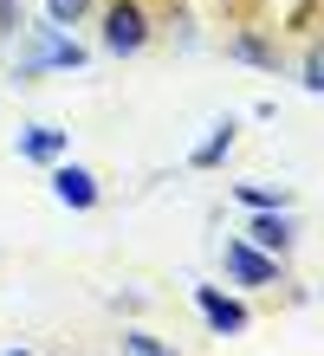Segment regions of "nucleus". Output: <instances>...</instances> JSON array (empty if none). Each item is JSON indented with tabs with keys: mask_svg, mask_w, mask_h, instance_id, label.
Segmentation results:
<instances>
[{
	"mask_svg": "<svg viewBox=\"0 0 324 356\" xmlns=\"http://www.w3.org/2000/svg\"><path fill=\"white\" fill-rule=\"evenodd\" d=\"M143 39H149V13L137 7V0H117L111 13H104V52H143Z\"/></svg>",
	"mask_w": 324,
	"mask_h": 356,
	"instance_id": "obj_1",
	"label": "nucleus"
},
{
	"mask_svg": "<svg viewBox=\"0 0 324 356\" xmlns=\"http://www.w3.org/2000/svg\"><path fill=\"white\" fill-rule=\"evenodd\" d=\"M194 305H201V318H208L214 337H240V330H247V305H240V298H227V291L194 285Z\"/></svg>",
	"mask_w": 324,
	"mask_h": 356,
	"instance_id": "obj_2",
	"label": "nucleus"
},
{
	"mask_svg": "<svg viewBox=\"0 0 324 356\" xmlns=\"http://www.w3.org/2000/svg\"><path fill=\"white\" fill-rule=\"evenodd\" d=\"M227 272H233L240 285H272V279H279V259L259 253V246H247V240H227Z\"/></svg>",
	"mask_w": 324,
	"mask_h": 356,
	"instance_id": "obj_3",
	"label": "nucleus"
},
{
	"mask_svg": "<svg viewBox=\"0 0 324 356\" xmlns=\"http://www.w3.org/2000/svg\"><path fill=\"white\" fill-rule=\"evenodd\" d=\"M52 195L65 207H98V175L78 169V162H65V169H52Z\"/></svg>",
	"mask_w": 324,
	"mask_h": 356,
	"instance_id": "obj_4",
	"label": "nucleus"
},
{
	"mask_svg": "<svg viewBox=\"0 0 324 356\" xmlns=\"http://www.w3.org/2000/svg\"><path fill=\"white\" fill-rule=\"evenodd\" d=\"M39 65H84V46H72L59 26H39V52L26 58V72H39Z\"/></svg>",
	"mask_w": 324,
	"mask_h": 356,
	"instance_id": "obj_5",
	"label": "nucleus"
},
{
	"mask_svg": "<svg viewBox=\"0 0 324 356\" xmlns=\"http://www.w3.org/2000/svg\"><path fill=\"white\" fill-rule=\"evenodd\" d=\"M253 246H259V253H272V259L292 246V220H286V207H266V214L253 220Z\"/></svg>",
	"mask_w": 324,
	"mask_h": 356,
	"instance_id": "obj_6",
	"label": "nucleus"
},
{
	"mask_svg": "<svg viewBox=\"0 0 324 356\" xmlns=\"http://www.w3.org/2000/svg\"><path fill=\"white\" fill-rule=\"evenodd\" d=\"M20 156L26 162H59L65 156V130H20Z\"/></svg>",
	"mask_w": 324,
	"mask_h": 356,
	"instance_id": "obj_7",
	"label": "nucleus"
},
{
	"mask_svg": "<svg viewBox=\"0 0 324 356\" xmlns=\"http://www.w3.org/2000/svg\"><path fill=\"white\" fill-rule=\"evenodd\" d=\"M227 149H233V123H214V136H208L188 162H194V169H221V162H227Z\"/></svg>",
	"mask_w": 324,
	"mask_h": 356,
	"instance_id": "obj_8",
	"label": "nucleus"
},
{
	"mask_svg": "<svg viewBox=\"0 0 324 356\" xmlns=\"http://www.w3.org/2000/svg\"><path fill=\"white\" fill-rule=\"evenodd\" d=\"M233 58H247V65H279V52L266 46V39H259V33H240V39H233V46H227Z\"/></svg>",
	"mask_w": 324,
	"mask_h": 356,
	"instance_id": "obj_9",
	"label": "nucleus"
},
{
	"mask_svg": "<svg viewBox=\"0 0 324 356\" xmlns=\"http://www.w3.org/2000/svg\"><path fill=\"white\" fill-rule=\"evenodd\" d=\"M123 356H176V350H162L149 330H130V337H123Z\"/></svg>",
	"mask_w": 324,
	"mask_h": 356,
	"instance_id": "obj_10",
	"label": "nucleus"
},
{
	"mask_svg": "<svg viewBox=\"0 0 324 356\" xmlns=\"http://www.w3.org/2000/svg\"><path fill=\"white\" fill-rule=\"evenodd\" d=\"M91 7V0H46V13H52V26H78V13Z\"/></svg>",
	"mask_w": 324,
	"mask_h": 356,
	"instance_id": "obj_11",
	"label": "nucleus"
},
{
	"mask_svg": "<svg viewBox=\"0 0 324 356\" xmlns=\"http://www.w3.org/2000/svg\"><path fill=\"white\" fill-rule=\"evenodd\" d=\"M240 201L266 214V207H286V188H240Z\"/></svg>",
	"mask_w": 324,
	"mask_h": 356,
	"instance_id": "obj_12",
	"label": "nucleus"
},
{
	"mask_svg": "<svg viewBox=\"0 0 324 356\" xmlns=\"http://www.w3.org/2000/svg\"><path fill=\"white\" fill-rule=\"evenodd\" d=\"M20 13H26V0H0V33H20Z\"/></svg>",
	"mask_w": 324,
	"mask_h": 356,
	"instance_id": "obj_13",
	"label": "nucleus"
},
{
	"mask_svg": "<svg viewBox=\"0 0 324 356\" xmlns=\"http://www.w3.org/2000/svg\"><path fill=\"white\" fill-rule=\"evenodd\" d=\"M7 356H33V350H7Z\"/></svg>",
	"mask_w": 324,
	"mask_h": 356,
	"instance_id": "obj_14",
	"label": "nucleus"
}]
</instances>
